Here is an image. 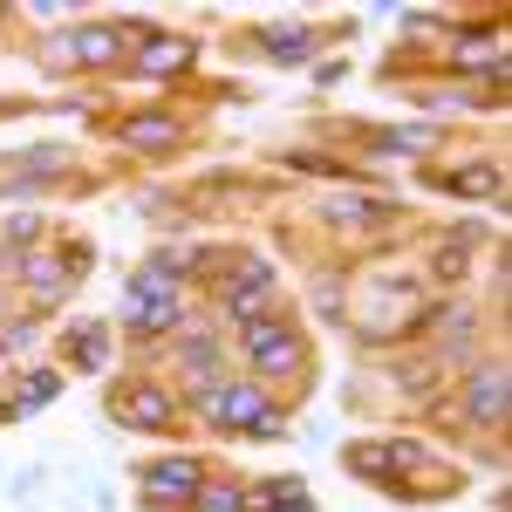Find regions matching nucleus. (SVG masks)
Listing matches in <instances>:
<instances>
[{"mask_svg": "<svg viewBox=\"0 0 512 512\" xmlns=\"http://www.w3.org/2000/svg\"><path fill=\"white\" fill-rule=\"evenodd\" d=\"M185 62H192V41H164V35H151V41H144V55H137V69H144V76L185 69Z\"/></svg>", "mask_w": 512, "mask_h": 512, "instance_id": "ddd939ff", "label": "nucleus"}, {"mask_svg": "<svg viewBox=\"0 0 512 512\" xmlns=\"http://www.w3.org/2000/svg\"><path fill=\"white\" fill-rule=\"evenodd\" d=\"M451 192H465V198H499V171H492V164H465V171H451Z\"/></svg>", "mask_w": 512, "mask_h": 512, "instance_id": "f3484780", "label": "nucleus"}, {"mask_svg": "<svg viewBox=\"0 0 512 512\" xmlns=\"http://www.w3.org/2000/svg\"><path fill=\"white\" fill-rule=\"evenodd\" d=\"M246 362H253L260 376H294V369H301V335H294L287 321H253V328H246Z\"/></svg>", "mask_w": 512, "mask_h": 512, "instance_id": "39448f33", "label": "nucleus"}, {"mask_svg": "<svg viewBox=\"0 0 512 512\" xmlns=\"http://www.w3.org/2000/svg\"><path fill=\"white\" fill-rule=\"evenodd\" d=\"M123 28H76V35L62 41V55L69 62H89V69H110V62H123Z\"/></svg>", "mask_w": 512, "mask_h": 512, "instance_id": "0eeeda50", "label": "nucleus"}, {"mask_svg": "<svg viewBox=\"0 0 512 512\" xmlns=\"http://www.w3.org/2000/svg\"><path fill=\"white\" fill-rule=\"evenodd\" d=\"M117 417H123V424H137V431H164V424H171V396H164V390H123Z\"/></svg>", "mask_w": 512, "mask_h": 512, "instance_id": "f8f14e48", "label": "nucleus"}, {"mask_svg": "<svg viewBox=\"0 0 512 512\" xmlns=\"http://www.w3.org/2000/svg\"><path fill=\"white\" fill-rule=\"evenodd\" d=\"M192 512H246V506H239L233 485H198V492H192Z\"/></svg>", "mask_w": 512, "mask_h": 512, "instance_id": "aec40b11", "label": "nucleus"}, {"mask_svg": "<svg viewBox=\"0 0 512 512\" xmlns=\"http://www.w3.org/2000/svg\"><path fill=\"white\" fill-rule=\"evenodd\" d=\"M465 417H472V424H506V369H499V362L472 376V390H465Z\"/></svg>", "mask_w": 512, "mask_h": 512, "instance_id": "1a4fd4ad", "label": "nucleus"}, {"mask_svg": "<svg viewBox=\"0 0 512 512\" xmlns=\"http://www.w3.org/2000/svg\"><path fill=\"white\" fill-rule=\"evenodd\" d=\"M321 219H328L335 233H376V226L390 219V205H376V198H328Z\"/></svg>", "mask_w": 512, "mask_h": 512, "instance_id": "9b49d317", "label": "nucleus"}, {"mask_svg": "<svg viewBox=\"0 0 512 512\" xmlns=\"http://www.w3.org/2000/svg\"><path fill=\"white\" fill-rule=\"evenodd\" d=\"M444 239H451V246L437 253V280H458V274H465V260H472V246H478V233H472V226H458V233H444Z\"/></svg>", "mask_w": 512, "mask_h": 512, "instance_id": "dca6fc26", "label": "nucleus"}, {"mask_svg": "<svg viewBox=\"0 0 512 512\" xmlns=\"http://www.w3.org/2000/svg\"><path fill=\"white\" fill-rule=\"evenodd\" d=\"M48 396H62V376H55V369H28V376H21V410H41Z\"/></svg>", "mask_w": 512, "mask_h": 512, "instance_id": "a211bd4d", "label": "nucleus"}, {"mask_svg": "<svg viewBox=\"0 0 512 512\" xmlns=\"http://www.w3.org/2000/svg\"><path fill=\"white\" fill-rule=\"evenodd\" d=\"M239 506H246V512H315V499H308L301 478H267V485L239 492Z\"/></svg>", "mask_w": 512, "mask_h": 512, "instance_id": "9d476101", "label": "nucleus"}, {"mask_svg": "<svg viewBox=\"0 0 512 512\" xmlns=\"http://www.w3.org/2000/svg\"><path fill=\"white\" fill-rule=\"evenodd\" d=\"M35 239H41V219H14V226H7V246H21V253H28Z\"/></svg>", "mask_w": 512, "mask_h": 512, "instance_id": "b1692460", "label": "nucleus"}, {"mask_svg": "<svg viewBox=\"0 0 512 512\" xmlns=\"http://www.w3.org/2000/svg\"><path fill=\"white\" fill-rule=\"evenodd\" d=\"M349 465L362 478H383L396 499H431V492H451L458 485L451 472H437V458H424V444H403V437L396 444H362Z\"/></svg>", "mask_w": 512, "mask_h": 512, "instance_id": "f257e3e1", "label": "nucleus"}, {"mask_svg": "<svg viewBox=\"0 0 512 512\" xmlns=\"http://www.w3.org/2000/svg\"><path fill=\"white\" fill-rule=\"evenodd\" d=\"M185 369L205 383V376H212V342H185Z\"/></svg>", "mask_w": 512, "mask_h": 512, "instance_id": "4be33fe9", "label": "nucleus"}, {"mask_svg": "<svg viewBox=\"0 0 512 512\" xmlns=\"http://www.w3.org/2000/svg\"><path fill=\"white\" fill-rule=\"evenodd\" d=\"M123 144H137V151H171V144H178V123L171 117H137V123H123Z\"/></svg>", "mask_w": 512, "mask_h": 512, "instance_id": "4468645a", "label": "nucleus"}, {"mask_svg": "<svg viewBox=\"0 0 512 512\" xmlns=\"http://www.w3.org/2000/svg\"><path fill=\"white\" fill-rule=\"evenodd\" d=\"M260 41H267V55H280V62H294V55H308V41H315V35H308V28H267Z\"/></svg>", "mask_w": 512, "mask_h": 512, "instance_id": "6ab92c4d", "label": "nucleus"}, {"mask_svg": "<svg viewBox=\"0 0 512 512\" xmlns=\"http://www.w3.org/2000/svg\"><path fill=\"white\" fill-rule=\"evenodd\" d=\"M178 321V280H164V274H144L130 280V294H123V328L130 335H164Z\"/></svg>", "mask_w": 512, "mask_h": 512, "instance_id": "7ed1b4c3", "label": "nucleus"}, {"mask_svg": "<svg viewBox=\"0 0 512 512\" xmlns=\"http://www.w3.org/2000/svg\"><path fill=\"white\" fill-rule=\"evenodd\" d=\"M110 362V328L103 321H82L76 328V369H103Z\"/></svg>", "mask_w": 512, "mask_h": 512, "instance_id": "2eb2a0df", "label": "nucleus"}, {"mask_svg": "<svg viewBox=\"0 0 512 512\" xmlns=\"http://www.w3.org/2000/svg\"><path fill=\"white\" fill-rule=\"evenodd\" d=\"M458 62H465V69H478V62H499V35H485V28H478V35H465V41H458Z\"/></svg>", "mask_w": 512, "mask_h": 512, "instance_id": "412c9836", "label": "nucleus"}, {"mask_svg": "<svg viewBox=\"0 0 512 512\" xmlns=\"http://www.w3.org/2000/svg\"><path fill=\"white\" fill-rule=\"evenodd\" d=\"M267 308H274V267L267 260H233V287H226V315L239 321V328H253V321H267Z\"/></svg>", "mask_w": 512, "mask_h": 512, "instance_id": "20e7f679", "label": "nucleus"}, {"mask_svg": "<svg viewBox=\"0 0 512 512\" xmlns=\"http://www.w3.org/2000/svg\"><path fill=\"white\" fill-rule=\"evenodd\" d=\"M198 485H205V465H198V458H164V465L144 472V492H151V499H192Z\"/></svg>", "mask_w": 512, "mask_h": 512, "instance_id": "6e6552de", "label": "nucleus"}, {"mask_svg": "<svg viewBox=\"0 0 512 512\" xmlns=\"http://www.w3.org/2000/svg\"><path fill=\"white\" fill-rule=\"evenodd\" d=\"M315 308H321L328 321L342 315V280H321V287H315Z\"/></svg>", "mask_w": 512, "mask_h": 512, "instance_id": "5701e85b", "label": "nucleus"}, {"mask_svg": "<svg viewBox=\"0 0 512 512\" xmlns=\"http://www.w3.org/2000/svg\"><path fill=\"white\" fill-rule=\"evenodd\" d=\"M205 417L219 431H239V437H280V410L253 383H212L205 390Z\"/></svg>", "mask_w": 512, "mask_h": 512, "instance_id": "f03ea898", "label": "nucleus"}, {"mask_svg": "<svg viewBox=\"0 0 512 512\" xmlns=\"http://www.w3.org/2000/svg\"><path fill=\"white\" fill-rule=\"evenodd\" d=\"M21 274L35 280L48 301H55V294H62L69 280L89 274V246H69V253H21Z\"/></svg>", "mask_w": 512, "mask_h": 512, "instance_id": "423d86ee", "label": "nucleus"}]
</instances>
